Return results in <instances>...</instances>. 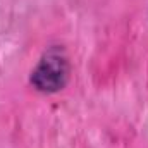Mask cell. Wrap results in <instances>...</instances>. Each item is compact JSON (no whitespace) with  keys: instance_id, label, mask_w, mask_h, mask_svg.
I'll list each match as a JSON object with an SVG mask.
<instances>
[{"instance_id":"1","label":"cell","mask_w":148,"mask_h":148,"mask_svg":"<svg viewBox=\"0 0 148 148\" xmlns=\"http://www.w3.org/2000/svg\"><path fill=\"white\" fill-rule=\"evenodd\" d=\"M69 73L67 55L60 47H52L43 53L36 69L31 73V84L40 91L55 93L67 84Z\"/></svg>"}]
</instances>
